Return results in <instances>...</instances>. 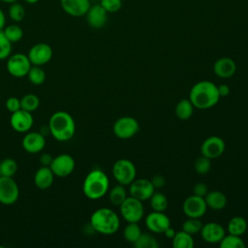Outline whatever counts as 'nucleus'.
<instances>
[{"mask_svg": "<svg viewBox=\"0 0 248 248\" xmlns=\"http://www.w3.org/2000/svg\"><path fill=\"white\" fill-rule=\"evenodd\" d=\"M32 112L24 110L22 108L12 113L10 117V124L12 128L18 133H27L33 126Z\"/></svg>", "mask_w": 248, "mask_h": 248, "instance_id": "nucleus-15", "label": "nucleus"}, {"mask_svg": "<svg viewBox=\"0 0 248 248\" xmlns=\"http://www.w3.org/2000/svg\"><path fill=\"white\" fill-rule=\"evenodd\" d=\"M189 100L199 109L214 107L220 100L217 85L209 80H201L195 83L190 90Z\"/></svg>", "mask_w": 248, "mask_h": 248, "instance_id": "nucleus-1", "label": "nucleus"}, {"mask_svg": "<svg viewBox=\"0 0 248 248\" xmlns=\"http://www.w3.org/2000/svg\"><path fill=\"white\" fill-rule=\"evenodd\" d=\"M217 90L219 93L220 98L221 97H227L230 94V87L227 84H221L219 86H217Z\"/></svg>", "mask_w": 248, "mask_h": 248, "instance_id": "nucleus-45", "label": "nucleus"}, {"mask_svg": "<svg viewBox=\"0 0 248 248\" xmlns=\"http://www.w3.org/2000/svg\"><path fill=\"white\" fill-rule=\"evenodd\" d=\"M140 130L138 120L132 116L119 117L112 126L113 134L120 140L133 138Z\"/></svg>", "mask_w": 248, "mask_h": 248, "instance_id": "nucleus-7", "label": "nucleus"}, {"mask_svg": "<svg viewBox=\"0 0 248 248\" xmlns=\"http://www.w3.org/2000/svg\"><path fill=\"white\" fill-rule=\"evenodd\" d=\"M207 208L213 210H222L227 204V197L221 191H208L204 197Z\"/></svg>", "mask_w": 248, "mask_h": 248, "instance_id": "nucleus-23", "label": "nucleus"}, {"mask_svg": "<svg viewBox=\"0 0 248 248\" xmlns=\"http://www.w3.org/2000/svg\"><path fill=\"white\" fill-rule=\"evenodd\" d=\"M28 79L34 85H41L46 80V72L41 68V66L32 65L27 73Z\"/></svg>", "mask_w": 248, "mask_h": 248, "instance_id": "nucleus-32", "label": "nucleus"}, {"mask_svg": "<svg viewBox=\"0 0 248 248\" xmlns=\"http://www.w3.org/2000/svg\"><path fill=\"white\" fill-rule=\"evenodd\" d=\"M149 203H150V206L153 209V211L165 212V210L168 207L169 202H168L167 197L163 193L157 192L155 190V192L149 198Z\"/></svg>", "mask_w": 248, "mask_h": 248, "instance_id": "nucleus-28", "label": "nucleus"}, {"mask_svg": "<svg viewBox=\"0 0 248 248\" xmlns=\"http://www.w3.org/2000/svg\"><path fill=\"white\" fill-rule=\"evenodd\" d=\"M194 106L189 99L180 100L174 108L175 115L180 120H188L194 112Z\"/></svg>", "mask_w": 248, "mask_h": 248, "instance_id": "nucleus-24", "label": "nucleus"}, {"mask_svg": "<svg viewBox=\"0 0 248 248\" xmlns=\"http://www.w3.org/2000/svg\"><path fill=\"white\" fill-rule=\"evenodd\" d=\"M119 207L120 214L127 223H139L144 215L142 202L131 196H128Z\"/></svg>", "mask_w": 248, "mask_h": 248, "instance_id": "nucleus-6", "label": "nucleus"}, {"mask_svg": "<svg viewBox=\"0 0 248 248\" xmlns=\"http://www.w3.org/2000/svg\"><path fill=\"white\" fill-rule=\"evenodd\" d=\"M1 2H4V3H8V4H11V3H14V2H16L17 0H0Z\"/></svg>", "mask_w": 248, "mask_h": 248, "instance_id": "nucleus-48", "label": "nucleus"}, {"mask_svg": "<svg viewBox=\"0 0 248 248\" xmlns=\"http://www.w3.org/2000/svg\"><path fill=\"white\" fill-rule=\"evenodd\" d=\"M7 59L6 67L11 76L15 78H23L27 76V73L32 66L27 55L23 53H15L11 54Z\"/></svg>", "mask_w": 248, "mask_h": 248, "instance_id": "nucleus-9", "label": "nucleus"}, {"mask_svg": "<svg viewBox=\"0 0 248 248\" xmlns=\"http://www.w3.org/2000/svg\"><path fill=\"white\" fill-rule=\"evenodd\" d=\"M100 5L108 13H116L122 7V0H101Z\"/></svg>", "mask_w": 248, "mask_h": 248, "instance_id": "nucleus-40", "label": "nucleus"}, {"mask_svg": "<svg viewBox=\"0 0 248 248\" xmlns=\"http://www.w3.org/2000/svg\"><path fill=\"white\" fill-rule=\"evenodd\" d=\"M48 129L56 140L68 141L75 135L76 123L69 112L56 111L49 118Z\"/></svg>", "mask_w": 248, "mask_h": 248, "instance_id": "nucleus-2", "label": "nucleus"}, {"mask_svg": "<svg viewBox=\"0 0 248 248\" xmlns=\"http://www.w3.org/2000/svg\"><path fill=\"white\" fill-rule=\"evenodd\" d=\"M150 181H151L153 187L155 188V190L163 188V187L165 186V184H166V178H165L163 175H161V174H156V175H154V176L150 179Z\"/></svg>", "mask_w": 248, "mask_h": 248, "instance_id": "nucleus-43", "label": "nucleus"}, {"mask_svg": "<svg viewBox=\"0 0 248 248\" xmlns=\"http://www.w3.org/2000/svg\"><path fill=\"white\" fill-rule=\"evenodd\" d=\"M76 167L75 159L70 154H59L53 157L52 162L49 166L50 170L54 173L55 176L58 177H66L70 175Z\"/></svg>", "mask_w": 248, "mask_h": 248, "instance_id": "nucleus-10", "label": "nucleus"}, {"mask_svg": "<svg viewBox=\"0 0 248 248\" xmlns=\"http://www.w3.org/2000/svg\"><path fill=\"white\" fill-rule=\"evenodd\" d=\"M5 26H6V16L3 10L0 9V31H2Z\"/></svg>", "mask_w": 248, "mask_h": 248, "instance_id": "nucleus-47", "label": "nucleus"}, {"mask_svg": "<svg viewBox=\"0 0 248 248\" xmlns=\"http://www.w3.org/2000/svg\"><path fill=\"white\" fill-rule=\"evenodd\" d=\"M214 74L221 78H230L236 72V64L230 57H221L213 65Z\"/></svg>", "mask_w": 248, "mask_h": 248, "instance_id": "nucleus-21", "label": "nucleus"}, {"mask_svg": "<svg viewBox=\"0 0 248 248\" xmlns=\"http://www.w3.org/2000/svg\"><path fill=\"white\" fill-rule=\"evenodd\" d=\"M175 232H175V231H174V230L170 226V227H169V228H168V229H167L163 233L165 234V236H166V237H168V238H170V239H172V237L174 236Z\"/></svg>", "mask_w": 248, "mask_h": 248, "instance_id": "nucleus-46", "label": "nucleus"}, {"mask_svg": "<svg viewBox=\"0 0 248 248\" xmlns=\"http://www.w3.org/2000/svg\"><path fill=\"white\" fill-rule=\"evenodd\" d=\"M8 14L13 21L19 22L25 17V9L22 4L18 2H14L10 4Z\"/></svg>", "mask_w": 248, "mask_h": 248, "instance_id": "nucleus-36", "label": "nucleus"}, {"mask_svg": "<svg viewBox=\"0 0 248 248\" xmlns=\"http://www.w3.org/2000/svg\"><path fill=\"white\" fill-rule=\"evenodd\" d=\"M208 192V189H207V186L205 183L203 182H198L194 185V188H193V195H196V196H199V197H202V198H204L205 195L207 194Z\"/></svg>", "mask_w": 248, "mask_h": 248, "instance_id": "nucleus-42", "label": "nucleus"}, {"mask_svg": "<svg viewBox=\"0 0 248 248\" xmlns=\"http://www.w3.org/2000/svg\"><path fill=\"white\" fill-rule=\"evenodd\" d=\"M128 197L127 195V191L124 185L121 184H117L115 186H113L109 192H108V199L111 204L115 205V206H119L124 201L125 199Z\"/></svg>", "mask_w": 248, "mask_h": 248, "instance_id": "nucleus-27", "label": "nucleus"}, {"mask_svg": "<svg viewBox=\"0 0 248 248\" xmlns=\"http://www.w3.org/2000/svg\"><path fill=\"white\" fill-rule=\"evenodd\" d=\"M17 170V164L12 158H6L0 162V175L13 177Z\"/></svg>", "mask_w": 248, "mask_h": 248, "instance_id": "nucleus-35", "label": "nucleus"}, {"mask_svg": "<svg viewBox=\"0 0 248 248\" xmlns=\"http://www.w3.org/2000/svg\"><path fill=\"white\" fill-rule=\"evenodd\" d=\"M202 238L210 244L219 243L224 237L225 229L216 222H208L206 224H202V230L200 232Z\"/></svg>", "mask_w": 248, "mask_h": 248, "instance_id": "nucleus-17", "label": "nucleus"}, {"mask_svg": "<svg viewBox=\"0 0 248 248\" xmlns=\"http://www.w3.org/2000/svg\"><path fill=\"white\" fill-rule=\"evenodd\" d=\"M12 52V43L4 35L3 31H0V60L7 59Z\"/></svg>", "mask_w": 248, "mask_h": 248, "instance_id": "nucleus-39", "label": "nucleus"}, {"mask_svg": "<svg viewBox=\"0 0 248 248\" xmlns=\"http://www.w3.org/2000/svg\"><path fill=\"white\" fill-rule=\"evenodd\" d=\"M22 147L28 153H39L46 145L45 137L38 132H27L22 139Z\"/></svg>", "mask_w": 248, "mask_h": 248, "instance_id": "nucleus-19", "label": "nucleus"}, {"mask_svg": "<svg viewBox=\"0 0 248 248\" xmlns=\"http://www.w3.org/2000/svg\"><path fill=\"white\" fill-rule=\"evenodd\" d=\"M85 16L89 26L95 29L102 28L108 20V12L100 4L90 6Z\"/></svg>", "mask_w": 248, "mask_h": 248, "instance_id": "nucleus-20", "label": "nucleus"}, {"mask_svg": "<svg viewBox=\"0 0 248 248\" xmlns=\"http://www.w3.org/2000/svg\"><path fill=\"white\" fill-rule=\"evenodd\" d=\"M62 10L69 16L80 17L86 15L90 8L89 0H60Z\"/></svg>", "mask_w": 248, "mask_h": 248, "instance_id": "nucleus-18", "label": "nucleus"}, {"mask_svg": "<svg viewBox=\"0 0 248 248\" xmlns=\"http://www.w3.org/2000/svg\"><path fill=\"white\" fill-rule=\"evenodd\" d=\"M90 225L92 229L105 235L115 233L120 226V220L115 211L108 207L96 209L90 216Z\"/></svg>", "mask_w": 248, "mask_h": 248, "instance_id": "nucleus-3", "label": "nucleus"}, {"mask_svg": "<svg viewBox=\"0 0 248 248\" xmlns=\"http://www.w3.org/2000/svg\"><path fill=\"white\" fill-rule=\"evenodd\" d=\"M194 169L196 172L199 174H206L209 172L211 169V160L202 155L196 159L194 163Z\"/></svg>", "mask_w": 248, "mask_h": 248, "instance_id": "nucleus-38", "label": "nucleus"}, {"mask_svg": "<svg viewBox=\"0 0 248 248\" xmlns=\"http://www.w3.org/2000/svg\"><path fill=\"white\" fill-rule=\"evenodd\" d=\"M52 159L53 157L48 154V153H45L43 154L41 157H40V162L42 164V166H46V167H49L51 162H52Z\"/></svg>", "mask_w": 248, "mask_h": 248, "instance_id": "nucleus-44", "label": "nucleus"}, {"mask_svg": "<svg viewBox=\"0 0 248 248\" xmlns=\"http://www.w3.org/2000/svg\"><path fill=\"white\" fill-rule=\"evenodd\" d=\"M247 227H248L247 221L243 217L234 216L229 221L228 226H227V230H228L229 233L241 236L242 234L245 233V232L247 230Z\"/></svg>", "mask_w": 248, "mask_h": 248, "instance_id": "nucleus-26", "label": "nucleus"}, {"mask_svg": "<svg viewBox=\"0 0 248 248\" xmlns=\"http://www.w3.org/2000/svg\"><path fill=\"white\" fill-rule=\"evenodd\" d=\"M19 197V188L13 177L0 175V203L12 205Z\"/></svg>", "mask_w": 248, "mask_h": 248, "instance_id": "nucleus-8", "label": "nucleus"}, {"mask_svg": "<svg viewBox=\"0 0 248 248\" xmlns=\"http://www.w3.org/2000/svg\"><path fill=\"white\" fill-rule=\"evenodd\" d=\"M40 106V99L35 94H26L20 99V107L29 112L35 111Z\"/></svg>", "mask_w": 248, "mask_h": 248, "instance_id": "nucleus-33", "label": "nucleus"}, {"mask_svg": "<svg viewBox=\"0 0 248 248\" xmlns=\"http://www.w3.org/2000/svg\"><path fill=\"white\" fill-rule=\"evenodd\" d=\"M226 148L225 141L218 136H211L206 138L201 145V154L210 160L222 156Z\"/></svg>", "mask_w": 248, "mask_h": 248, "instance_id": "nucleus-11", "label": "nucleus"}, {"mask_svg": "<svg viewBox=\"0 0 248 248\" xmlns=\"http://www.w3.org/2000/svg\"><path fill=\"white\" fill-rule=\"evenodd\" d=\"M182 210L187 217L201 218L205 214L207 210V205L205 203L204 198L191 195L183 202Z\"/></svg>", "mask_w": 248, "mask_h": 248, "instance_id": "nucleus-12", "label": "nucleus"}, {"mask_svg": "<svg viewBox=\"0 0 248 248\" xmlns=\"http://www.w3.org/2000/svg\"><path fill=\"white\" fill-rule=\"evenodd\" d=\"M53 55L52 48L49 45L46 43H38L31 46L27 56L32 65L43 66L48 63Z\"/></svg>", "mask_w": 248, "mask_h": 248, "instance_id": "nucleus-14", "label": "nucleus"}, {"mask_svg": "<svg viewBox=\"0 0 248 248\" xmlns=\"http://www.w3.org/2000/svg\"><path fill=\"white\" fill-rule=\"evenodd\" d=\"M171 245L174 248H193L194 239L193 235L182 231L176 232L171 239Z\"/></svg>", "mask_w": 248, "mask_h": 248, "instance_id": "nucleus-25", "label": "nucleus"}, {"mask_svg": "<svg viewBox=\"0 0 248 248\" xmlns=\"http://www.w3.org/2000/svg\"><path fill=\"white\" fill-rule=\"evenodd\" d=\"M54 173L49 167L42 166L37 170L34 175V183L38 189H48L54 181Z\"/></svg>", "mask_w": 248, "mask_h": 248, "instance_id": "nucleus-22", "label": "nucleus"}, {"mask_svg": "<svg viewBox=\"0 0 248 248\" xmlns=\"http://www.w3.org/2000/svg\"><path fill=\"white\" fill-rule=\"evenodd\" d=\"M133 245L136 248H158L159 246L156 238L152 234L145 232H141L138 240Z\"/></svg>", "mask_w": 248, "mask_h": 248, "instance_id": "nucleus-34", "label": "nucleus"}, {"mask_svg": "<svg viewBox=\"0 0 248 248\" xmlns=\"http://www.w3.org/2000/svg\"><path fill=\"white\" fill-rule=\"evenodd\" d=\"M202 227V223L200 218H190L188 217L182 224V230L192 235L201 232Z\"/></svg>", "mask_w": 248, "mask_h": 248, "instance_id": "nucleus-37", "label": "nucleus"}, {"mask_svg": "<svg viewBox=\"0 0 248 248\" xmlns=\"http://www.w3.org/2000/svg\"><path fill=\"white\" fill-rule=\"evenodd\" d=\"M4 35L8 38V40L13 44L19 42L23 37V30L22 28L17 24H10L8 26H5L2 30Z\"/></svg>", "mask_w": 248, "mask_h": 248, "instance_id": "nucleus-31", "label": "nucleus"}, {"mask_svg": "<svg viewBox=\"0 0 248 248\" xmlns=\"http://www.w3.org/2000/svg\"><path fill=\"white\" fill-rule=\"evenodd\" d=\"M26 3H28V4H35V3H37L39 0H24Z\"/></svg>", "mask_w": 248, "mask_h": 248, "instance_id": "nucleus-49", "label": "nucleus"}, {"mask_svg": "<svg viewBox=\"0 0 248 248\" xmlns=\"http://www.w3.org/2000/svg\"><path fill=\"white\" fill-rule=\"evenodd\" d=\"M111 172L114 179L124 186H128L137 176V169L134 163L124 158L114 162Z\"/></svg>", "mask_w": 248, "mask_h": 248, "instance_id": "nucleus-5", "label": "nucleus"}, {"mask_svg": "<svg viewBox=\"0 0 248 248\" xmlns=\"http://www.w3.org/2000/svg\"><path fill=\"white\" fill-rule=\"evenodd\" d=\"M141 232H142L138 223H128L123 230V236L127 242L134 244L138 240Z\"/></svg>", "mask_w": 248, "mask_h": 248, "instance_id": "nucleus-29", "label": "nucleus"}, {"mask_svg": "<svg viewBox=\"0 0 248 248\" xmlns=\"http://www.w3.org/2000/svg\"><path fill=\"white\" fill-rule=\"evenodd\" d=\"M6 108L9 110L11 113L18 110L21 108L20 107V99L16 97H10L6 100Z\"/></svg>", "mask_w": 248, "mask_h": 248, "instance_id": "nucleus-41", "label": "nucleus"}, {"mask_svg": "<svg viewBox=\"0 0 248 248\" xmlns=\"http://www.w3.org/2000/svg\"><path fill=\"white\" fill-rule=\"evenodd\" d=\"M155 192L151 181L147 178H135L129 184V194L141 202L149 200L152 194Z\"/></svg>", "mask_w": 248, "mask_h": 248, "instance_id": "nucleus-13", "label": "nucleus"}, {"mask_svg": "<svg viewBox=\"0 0 248 248\" xmlns=\"http://www.w3.org/2000/svg\"><path fill=\"white\" fill-rule=\"evenodd\" d=\"M219 246L221 248H244L245 243L241 236L229 233L228 235H224L222 240L219 242Z\"/></svg>", "mask_w": 248, "mask_h": 248, "instance_id": "nucleus-30", "label": "nucleus"}, {"mask_svg": "<svg viewBox=\"0 0 248 248\" xmlns=\"http://www.w3.org/2000/svg\"><path fill=\"white\" fill-rule=\"evenodd\" d=\"M145 226L151 232L163 233L170 226V220L164 212L152 211L145 217Z\"/></svg>", "mask_w": 248, "mask_h": 248, "instance_id": "nucleus-16", "label": "nucleus"}, {"mask_svg": "<svg viewBox=\"0 0 248 248\" xmlns=\"http://www.w3.org/2000/svg\"><path fill=\"white\" fill-rule=\"evenodd\" d=\"M109 180L108 175L101 170H92L83 180L82 192L89 200H99L108 191Z\"/></svg>", "mask_w": 248, "mask_h": 248, "instance_id": "nucleus-4", "label": "nucleus"}]
</instances>
